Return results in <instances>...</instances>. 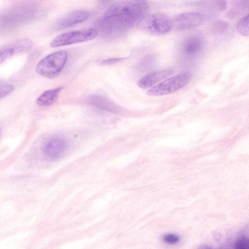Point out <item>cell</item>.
Masks as SVG:
<instances>
[{"mask_svg":"<svg viewBox=\"0 0 249 249\" xmlns=\"http://www.w3.org/2000/svg\"><path fill=\"white\" fill-rule=\"evenodd\" d=\"M147 0H125L116 2L107 10L101 20V26L108 34L123 33L148 14Z\"/></svg>","mask_w":249,"mask_h":249,"instance_id":"obj_1","label":"cell"},{"mask_svg":"<svg viewBox=\"0 0 249 249\" xmlns=\"http://www.w3.org/2000/svg\"><path fill=\"white\" fill-rule=\"evenodd\" d=\"M68 59L66 51H59L47 55L37 64L36 71L40 75L49 78L57 76L66 64Z\"/></svg>","mask_w":249,"mask_h":249,"instance_id":"obj_2","label":"cell"},{"mask_svg":"<svg viewBox=\"0 0 249 249\" xmlns=\"http://www.w3.org/2000/svg\"><path fill=\"white\" fill-rule=\"evenodd\" d=\"M142 31L153 35H165L172 29L171 19L161 14L147 15L137 23Z\"/></svg>","mask_w":249,"mask_h":249,"instance_id":"obj_3","label":"cell"},{"mask_svg":"<svg viewBox=\"0 0 249 249\" xmlns=\"http://www.w3.org/2000/svg\"><path fill=\"white\" fill-rule=\"evenodd\" d=\"M191 74L183 72L169 78L153 86L147 91L150 96H161L176 92L185 87L190 81Z\"/></svg>","mask_w":249,"mask_h":249,"instance_id":"obj_4","label":"cell"},{"mask_svg":"<svg viewBox=\"0 0 249 249\" xmlns=\"http://www.w3.org/2000/svg\"><path fill=\"white\" fill-rule=\"evenodd\" d=\"M97 35L98 31L94 28L69 32L55 37L50 46L55 48L87 41L93 39Z\"/></svg>","mask_w":249,"mask_h":249,"instance_id":"obj_5","label":"cell"},{"mask_svg":"<svg viewBox=\"0 0 249 249\" xmlns=\"http://www.w3.org/2000/svg\"><path fill=\"white\" fill-rule=\"evenodd\" d=\"M67 141L62 137L55 136L49 138L42 147V153L45 159L53 161L59 159L66 151Z\"/></svg>","mask_w":249,"mask_h":249,"instance_id":"obj_6","label":"cell"},{"mask_svg":"<svg viewBox=\"0 0 249 249\" xmlns=\"http://www.w3.org/2000/svg\"><path fill=\"white\" fill-rule=\"evenodd\" d=\"M203 17L198 12H185L174 16L171 19L172 29L178 30L188 29L201 25Z\"/></svg>","mask_w":249,"mask_h":249,"instance_id":"obj_7","label":"cell"},{"mask_svg":"<svg viewBox=\"0 0 249 249\" xmlns=\"http://www.w3.org/2000/svg\"><path fill=\"white\" fill-rule=\"evenodd\" d=\"M204 43L201 37L198 36H191L185 39L181 45V51L186 56L194 57L203 51Z\"/></svg>","mask_w":249,"mask_h":249,"instance_id":"obj_8","label":"cell"},{"mask_svg":"<svg viewBox=\"0 0 249 249\" xmlns=\"http://www.w3.org/2000/svg\"><path fill=\"white\" fill-rule=\"evenodd\" d=\"M173 72V70L171 68L156 71L144 76L139 80L138 85L142 89L150 88L172 74Z\"/></svg>","mask_w":249,"mask_h":249,"instance_id":"obj_9","label":"cell"},{"mask_svg":"<svg viewBox=\"0 0 249 249\" xmlns=\"http://www.w3.org/2000/svg\"><path fill=\"white\" fill-rule=\"evenodd\" d=\"M89 13L85 10H76L61 18L58 23L60 28H65L81 23L87 19Z\"/></svg>","mask_w":249,"mask_h":249,"instance_id":"obj_10","label":"cell"},{"mask_svg":"<svg viewBox=\"0 0 249 249\" xmlns=\"http://www.w3.org/2000/svg\"><path fill=\"white\" fill-rule=\"evenodd\" d=\"M88 102L92 106L101 109L114 113H119V107L113 102L100 95H91L88 98Z\"/></svg>","mask_w":249,"mask_h":249,"instance_id":"obj_11","label":"cell"},{"mask_svg":"<svg viewBox=\"0 0 249 249\" xmlns=\"http://www.w3.org/2000/svg\"><path fill=\"white\" fill-rule=\"evenodd\" d=\"M62 87L48 90L42 93L36 100V103L41 106H49L57 100Z\"/></svg>","mask_w":249,"mask_h":249,"instance_id":"obj_12","label":"cell"},{"mask_svg":"<svg viewBox=\"0 0 249 249\" xmlns=\"http://www.w3.org/2000/svg\"><path fill=\"white\" fill-rule=\"evenodd\" d=\"M236 29L238 32L244 36L249 35V15L244 16L241 18L236 24Z\"/></svg>","mask_w":249,"mask_h":249,"instance_id":"obj_13","label":"cell"},{"mask_svg":"<svg viewBox=\"0 0 249 249\" xmlns=\"http://www.w3.org/2000/svg\"><path fill=\"white\" fill-rule=\"evenodd\" d=\"M32 46V42L29 39H23L16 43L13 46L15 53L24 52L29 50Z\"/></svg>","mask_w":249,"mask_h":249,"instance_id":"obj_14","label":"cell"},{"mask_svg":"<svg viewBox=\"0 0 249 249\" xmlns=\"http://www.w3.org/2000/svg\"><path fill=\"white\" fill-rule=\"evenodd\" d=\"M155 63V58L152 56H146L138 65V69L140 71H145L150 69Z\"/></svg>","mask_w":249,"mask_h":249,"instance_id":"obj_15","label":"cell"},{"mask_svg":"<svg viewBox=\"0 0 249 249\" xmlns=\"http://www.w3.org/2000/svg\"><path fill=\"white\" fill-rule=\"evenodd\" d=\"M228 27V22L223 20H218L213 23L212 30L215 33L221 34L226 31Z\"/></svg>","mask_w":249,"mask_h":249,"instance_id":"obj_16","label":"cell"},{"mask_svg":"<svg viewBox=\"0 0 249 249\" xmlns=\"http://www.w3.org/2000/svg\"><path fill=\"white\" fill-rule=\"evenodd\" d=\"M14 49L9 47L0 51V65L15 53Z\"/></svg>","mask_w":249,"mask_h":249,"instance_id":"obj_17","label":"cell"},{"mask_svg":"<svg viewBox=\"0 0 249 249\" xmlns=\"http://www.w3.org/2000/svg\"><path fill=\"white\" fill-rule=\"evenodd\" d=\"M14 89V87L10 84L0 85V99L10 94Z\"/></svg>","mask_w":249,"mask_h":249,"instance_id":"obj_18","label":"cell"},{"mask_svg":"<svg viewBox=\"0 0 249 249\" xmlns=\"http://www.w3.org/2000/svg\"><path fill=\"white\" fill-rule=\"evenodd\" d=\"M237 249H248L249 248V241L248 239H242L238 240L234 245Z\"/></svg>","mask_w":249,"mask_h":249,"instance_id":"obj_19","label":"cell"},{"mask_svg":"<svg viewBox=\"0 0 249 249\" xmlns=\"http://www.w3.org/2000/svg\"><path fill=\"white\" fill-rule=\"evenodd\" d=\"M163 240L169 244H175L179 241V238L175 234H168L164 236Z\"/></svg>","mask_w":249,"mask_h":249,"instance_id":"obj_20","label":"cell"},{"mask_svg":"<svg viewBox=\"0 0 249 249\" xmlns=\"http://www.w3.org/2000/svg\"><path fill=\"white\" fill-rule=\"evenodd\" d=\"M125 59V58H113L103 60L101 62L102 65H112L117 62L121 61Z\"/></svg>","mask_w":249,"mask_h":249,"instance_id":"obj_21","label":"cell"},{"mask_svg":"<svg viewBox=\"0 0 249 249\" xmlns=\"http://www.w3.org/2000/svg\"><path fill=\"white\" fill-rule=\"evenodd\" d=\"M235 4L240 8L245 9L248 7V0H236Z\"/></svg>","mask_w":249,"mask_h":249,"instance_id":"obj_22","label":"cell"},{"mask_svg":"<svg viewBox=\"0 0 249 249\" xmlns=\"http://www.w3.org/2000/svg\"><path fill=\"white\" fill-rule=\"evenodd\" d=\"M218 9L220 11H224L226 9L227 2L226 0H216Z\"/></svg>","mask_w":249,"mask_h":249,"instance_id":"obj_23","label":"cell"},{"mask_svg":"<svg viewBox=\"0 0 249 249\" xmlns=\"http://www.w3.org/2000/svg\"><path fill=\"white\" fill-rule=\"evenodd\" d=\"M237 15V12L233 10H231L227 13V16L229 18H233Z\"/></svg>","mask_w":249,"mask_h":249,"instance_id":"obj_24","label":"cell"},{"mask_svg":"<svg viewBox=\"0 0 249 249\" xmlns=\"http://www.w3.org/2000/svg\"><path fill=\"white\" fill-rule=\"evenodd\" d=\"M100 1L103 3H106L109 2L111 0H100Z\"/></svg>","mask_w":249,"mask_h":249,"instance_id":"obj_25","label":"cell"}]
</instances>
